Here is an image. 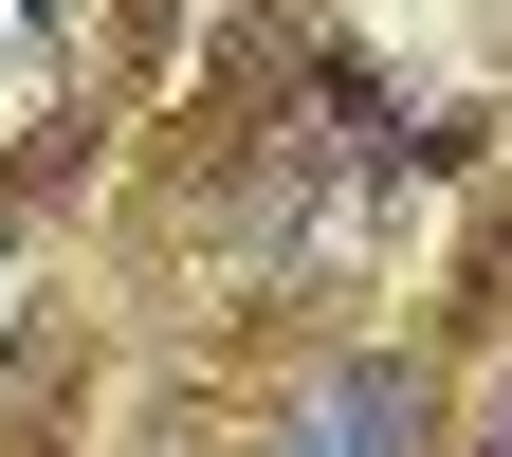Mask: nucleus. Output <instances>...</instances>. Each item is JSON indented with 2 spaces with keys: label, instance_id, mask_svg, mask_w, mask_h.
<instances>
[{
  "label": "nucleus",
  "instance_id": "obj_1",
  "mask_svg": "<svg viewBox=\"0 0 512 457\" xmlns=\"http://www.w3.org/2000/svg\"><path fill=\"white\" fill-rule=\"evenodd\" d=\"M293 457H421V384H403V366H348L330 403L293 421Z\"/></svg>",
  "mask_w": 512,
  "mask_h": 457
},
{
  "label": "nucleus",
  "instance_id": "obj_2",
  "mask_svg": "<svg viewBox=\"0 0 512 457\" xmlns=\"http://www.w3.org/2000/svg\"><path fill=\"white\" fill-rule=\"evenodd\" d=\"M19 19H55V0H19Z\"/></svg>",
  "mask_w": 512,
  "mask_h": 457
}]
</instances>
